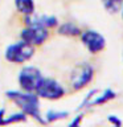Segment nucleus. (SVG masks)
Wrapping results in <instances>:
<instances>
[{
  "mask_svg": "<svg viewBox=\"0 0 123 127\" xmlns=\"http://www.w3.org/2000/svg\"><path fill=\"white\" fill-rule=\"evenodd\" d=\"M15 5L20 13L29 16L34 12V1L33 0H15Z\"/></svg>",
  "mask_w": 123,
  "mask_h": 127,
  "instance_id": "6e6552de",
  "label": "nucleus"
},
{
  "mask_svg": "<svg viewBox=\"0 0 123 127\" xmlns=\"http://www.w3.org/2000/svg\"><path fill=\"white\" fill-rule=\"evenodd\" d=\"M94 75V69L89 64H81L74 69L71 74V87L74 90H81L91 82Z\"/></svg>",
  "mask_w": 123,
  "mask_h": 127,
  "instance_id": "39448f33",
  "label": "nucleus"
},
{
  "mask_svg": "<svg viewBox=\"0 0 123 127\" xmlns=\"http://www.w3.org/2000/svg\"><path fill=\"white\" fill-rule=\"evenodd\" d=\"M115 97H117V94H115V91H114L113 89H106L102 94L97 95L94 101H90L87 106H98V105H103V103H107L109 101H111V99H114Z\"/></svg>",
  "mask_w": 123,
  "mask_h": 127,
  "instance_id": "1a4fd4ad",
  "label": "nucleus"
},
{
  "mask_svg": "<svg viewBox=\"0 0 123 127\" xmlns=\"http://www.w3.org/2000/svg\"><path fill=\"white\" fill-rule=\"evenodd\" d=\"M69 113L66 111H49L46 114V121L48 122H54V121H58V119H63L66 118Z\"/></svg>",
  "mask_w": 123,
  "mask_h": 127,
  "instance_id": "f8f14e48",
  "label": "nucleus"
},
{
  "mask_svg": "<svg viewBox=\"0 0 123 127\" xmlns=\"http://www.w3.org/2000/svg\"><path fill=\"white\" fill-rule=\"evenodd\" d=\"M82 119H83V117L82 115H78L77 118H74L73 119V122L69 125V127H81V122H82Z\"/></svg>",
  "mask_w": 123,
  "mask_h": 127,
  "instance_id": "2eb2a0df",
  "label": "nucleus"
},
{
  "mask_svg": "<svg viewBox=\"0 0 123 127\" xmlns=\"http://www.w3.org/2000/svg\"><path fill=\"white\" fill-rule=\"evenodd\" d=\"M33 54H34V46L23 41V40L13 44V45H9L8 49L5 50V58L13 64L25 62L31 57H33Z\"/></svg>",
  "mask_w": 123,
  "mask_h": 127,
  "instance_id": "f03ea898",
  "label": "nucleus"
},
{
  "mask_svg": "<svg viewBox=\"0 0 123 127\" xmlns=\"http://www.w3.org/2000/svg\"><path fill=\"white\" fill-rule=\"evenodd\" d=\"M25 115L24 114H17V115H13L12 118H8V119H5V121H3V123L1 125H8V123H13V122H20V121H24V118Z\"/></svg>",
  "mask_w": 123,
  "mask_h": 127,
  "instance_id": "ddd939ff",
  "label": "nucleus"
},
{
  "mask_svg": "<svg viewBox=\"0 0 123 127\" xmlns=\"http://www.w3.org/2000/svg\"><path fill=\"white\" fill-rule=\"evenodd\" d=\"M41 79H42V75L40 73V70L33 66L24 67L19 74V83L24 91H31V93L36 91Z\"/></svg>",
  "mask_w": 123,
  "mask_h": 127,
  "instance_id": "20e7f679",
  "label": "nucleus"
},
{
  "mask_svg": "<svg viewBox=\"0 0 123 127\" xmlns=\"http://www.w3.org/2000/svg\"><path fill=\"white\" fill-rule=\"evenodd\" d=\"M113 127H114V126H113Z\"/></svg>",
  "mask_w": 123,
  "mask_h": 127,
  "instance_id": "f3484780",
  "label": "nucleus"
},
{
  "mask_svg": "<svg viewBox=\"0 0 123 127\" xmlns=\"http://www.w3.org/2000/svg\"><path fill=\"white\" fill-rule=\"evenodd\" d=\"M107 119H109V122L114 127H122V121L117 117V115H109V118H107Z\"/></svg>",
  "mask_w": 123,
  "mask_h": 127,
  "instance_id": "4468645a",
  "label": "nucleus"
},
{
  "mask_svg": "<svg viewBox=\"0 0 123 127\" xmlns=\"http://www.w3.org/2000/svg\"><path fill=\"white\" fill-rule=\"evenodd\" d=\"M38 97L45 99H60L65 95V89L62 87L61 83L52 78H44L41 79L40 85L34 91Z\"/></svg>",
  "mask_w": 123,
  "mask_h": 127,
  "instance_id": "7ed1b4c3",
  "label": "nucleus"
},
{
  "mask_svg": "<svg viewBox=\"0 0 123 127\" xmlns=\"http://www.w3.org/2000/svg\"><path fill=\"white\" fill-rule=\"evenodd\" d=\"M49 37V32L46 28L41 27H28L21 32V40L31 45H41Z\"/></svg>",
  "mask_w": 123,
  "mask_h": 127,
  "instance_id": "0eeeda50",
  "label": "nucleus"
},
{
  "mask_svg": "<svg viewBox=\"0 0 123 127\" xmlns=\"http://www.w3.org/2000/svg\"><path fill=\"white\" fill-rule=\"evenodd\" d=\"M7 95H8V98L12 99L25 114L36 118L40 122H44L41 119V114H40V102H38L37 94L31 93V91H25V93L8 91Z\"/></svg>",
  "mask_w": 123,
  "mask_h": 127,
  "instance_id": "f257e3e1",
  "label": "nucleus"
},
{
  "mask_svg": "<svg viewBox=\"0 0 123 127\" xmlns=\"http://www.w3.org/2000/svg\"><path fill=\"white\" fill-rule=\"evenodd\" d=\"M58 33L63 34V36H70V37H74V36H81L82 31L73 23H65L62 24L61 27L58 28Z\"/></svg>",
  "mask_w": 123,
  "mask_h": 127,
  "instance_id": "9d476101",
  "label": "nucleus"
},
{
  "mask_svg": "<svg viewBox=\"0 0 123 127\" xmlns=\"http://www.w3.org/2000/svg\"><path fill=\"white\" fill-rule=\"evenodd\" d=\"M81 41L91 54H97L106 48V38L97 31H85L81 33Z\"/></svg>",
  "mask_w": 123,
  "mask_h": 127,
  "instance_id": "423d86ee",
  "label": "nucleus"
},
{
  "mask_svg": "<svg viewBox=\"0 0 123 127\" xmlns=\"http://www.w3.org/2000/svg\"><path fill=\"white\" fill-rule=\"evenodd\" d=\"M102 3L106 11H109L110 13H117L123 7V0H102Z\"/></svg>",
  "mask_w": 123,
  "mask_h": 127,
  "instance_id": "9b49d317",
  "label": "nucleus"
},
{
  "mask_svg": "<svg viewBox=\"0 0 123 127\" xmlns=\"http://www.w3.org/2000/svg\"><path fill=\"white\" fill-rule=\"evenodd\" d=\"M122 19H123V7H122Z\"/></svg>",
  "mask_w": 123,
  "mask_h": 127,
  "instance_id": "dca6fc26",
  "label": "nucleus"
}]
</instances>
